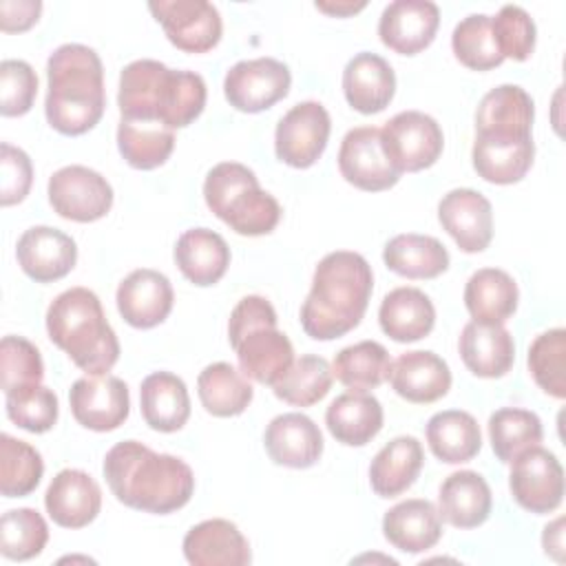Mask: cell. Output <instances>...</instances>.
Returning a JSON list of instances; mask_svg holds the SVG:
<instances>
[{
  "label": "cell",
  "instance_id": "816d5d0a",
  "mask_svg": "<svg viewBox=\"0 0 566 566\" xmlns=\"http://www.w3.org/2000/svg\"><path fill=\"white\" fill-rule=\"evenodd\" d=\"M33 184V166L29 155L22 148H15L7 142L0 146V203L13 206L20 203Z\"/></svg>",
  "mask_w": 566,
  "mask_h": 566
},
{
  "label": "cell",
  "instance_id": "6da1fadb",
  "mask_svg": "<svg viewBox=\"0 0 566 566\" xmlns=\"http://www.w3.org/2000/svg\"><path fill=\"white\" fill-rule=\"evenodd\" d=\"M102 471L111 493L122 504L144 513H175L195 493L192 469L181 458L157 453L137 440L111 447Z\"/></svg>",
  "mask_w": 566,
  "mask_h": 566
},
{
  "label": "cell",
  "instance_id": "ee69618b",
  "mask_svg": "<svg viewBox=\"0 0 566 566\" xmlns=\"http://www.w3.org/2000/svg\"><path fill=\"white\" fill-rule=\"evenodd\" d=\"M451 49L458 62L471 71H491L504 62L493 38L491 15L484 13H471L455 24Z\"/></svg>",
  "mask_w": 566,
  "mask_h": 566
},
{
  "label": "cell",
  "instance_id": "484cf974",
  "mask_svg": "<svg viewBox=\"0 0 566 566\" xmlns=\"http://www.w3.org/2000/svg\"><path fill=\"white\" fill-rule=\"evenodd\" d=\"M382 535L402 553H424L442 537V517L433 502L411 497L385 513Z\"/></svg>",
  "mask_w": 566,
  "mask_h": 566
},
{
  "label": "cell",
  "instance_id": "74e56055",
  "mask_svg": "<svg viewBox=\"0 0 566 566\" xmlns=\"http://www.w3.org/2000/svg\"><path fill=\"white\" fill-rule=\"evenodd\" d=\"M117 148L124 161L137 170H153L166 164L175 148V130L150 119H119Z\"/></svg>",
  "mask_w": 566,
  "mask_h": 566
},
{
  "label": "cell",
  "instance_id": "7a4b0ae2",
  "mask_svg": "<svg viewBox=\"0 0 566 566\" xmlns=\"http://www.w3.org/2000/svg\"><path fill=\"white\" fill-rule=\"evenodd\" d=\"M374 274L365 256L349 250L325 254L301 305V327L314 340H334L352 332L369 305Z\"/></svg>",
  "mask_w": 566,
  "mask_h": 566
},
{
  "label": "cell",
  "instance_id": "d6a6232c",
  "mask_svg": "<svg viewBox=\"0 0 566 566\" xmlns=\"http://www.w3.org/2000/svg\"><path fill=\"white\" fill-rule=\"evenodd\" d=\"M424 462L422 444L413 436L389 440L369 464V484L380 497L402 495L420 475Z\"/></svg>",
  "mask_w": 566,
  "mask_h": 566
},
{
  "label": "cell",
  "instance_id": "8992f818",
  "mask_svg": "<svg viewBox=\"0 0 566 566\" xmlns=\"http://www.w3.org/2000/svg\"><path fill=\"white\" fill-rule=\"evenodd\" d=\"M206 206L237 234H270L279 219V201L259 186L256 175L237 161H221L208 170L203 181Z\"/></svg>",
  "mask_w": 566,
  "mask_h": 566
},
{
  "label": "cell",
  "instance_id": "4316f807",
  "mask_svg": "<svg viewBox=\"0 0 566 566\" xmlns=\"http://www.w3.org/2000/svg\"><path fill=\"white\" fill-rule=\"evenodd\" d=\"M533 99L517 84H500L491 88L475 113V135L531 137Z\"/></svg>",
  "mask_w": 566,
  "mask_h": 566
},
{
  "label": "cell",
  "instance_id": "1f68e13d",
  "mask_svg": "<svg viewBox=\"0 0 566 566\" xmlns=\"http://www.w3.org/2000/svg\"><path fill=\"white\" fill-rule=\"evenodd\" d=\"M142 416L146 424L161 433L179 431L190 418V396L186 382L170 371H153L139 389Z\"/></svg>",
  "mask_w": 566,
  "mask_h": 566
},
{
  "label": "cell",
  "instance_id": "cb8c5ba5",
  "mask_svg": "<svg viewBox=\"0 0 566 566\" xmlns=\"http://www.w3.org/2000/svg\"><path fill=\"white\" fill-rule=\"evenodd\" d=\"M535 144L533 137L506 135H475L471 159L475 172L497 186L517 184L533 166Z\"/></svg>",
  "mask_w": 566,
  "mask_h": 566
},
{
  "label": "cell",
  "instance_id": "7dc6e473",
  "mask_svg": "<svg viewBox=\"0 0 566 566\" xmlns=\"http://www.w3.org/2000/svg\"><path fill=\"white\" fill-rule=\"evenodd\" d=\"M4 398L9 420L24 431L44 433L57 422V396L42 382L18 387Z\"/></svg>",
  "mask_w": 566,
  "mask_h": 566
},
{
  "label": "cell",
  "instance_id": "bcb514c9",
  "mask_svg": "<svg viewBox=\"0 0 566 566\" xmlns=\"http://www.w3.org/2000/svg\"><path fill=\"white\" fill-rule=\"evenodd\" d=\"M566 332L562 327L539 334L528 347V369L542 391L553 398L566 396Z\"/></svg>",
  "mask_w": 566,
  "mask_h": 566
},
{
  "label": "cell",
  "instance_id": "8d00e7d4",
  "mask_svg": "<svg viewBox=\"0 0 566 566\" xmlns=\"http://www.w3.org/2000/svg\"><path fill=\"white\" fill-rule=\"evenodd\" d=\"M385 265L405 279H436L449 268L447 248L429 234H396L385 243Z\"/></svg>",
  "mask_w": 566,
  "mask_h": 566
},
{
  "label": "cell",
  "instance_id": "f6af8a7d",
  "mask_svg": "<svg viewBox=\"0 0 566 566\" xmlns=\"http://www.w3.org/2000/svg\"><path fill=\"white\" fill-rule=\"evenodd\" d=\"M49 542V526L35 509H11L0 520V553L13 562L38 557Z\"/></svg>",
  "mask_w": 566,
  "mask_h": 566
},
{
  "label": "cell",
  "instance_id": "52a82bcc",
  "mask_svg": "<svg viewBox=\"0 0 566 566\" xmlns=\"http://www.w3.org/2000/svg\"><path fill=\"white\" fill-rule=\"evenodd\" d=\"M380 139L391 166L400 175L431 168L444 146L440 124L420 111H402L394 115L380 128Z\"/></svg>",
  "mask_w": 566,
  "mask_h": 566
},
{
  "label": "cell",
  "instance_id": "8fae6325",
  "mask_svg": "<svg viewBox=\"0 0 566 566\" xmlns=\"http://www.w3.org/2000/svg\"><path fill=\"white\" fill-rule=\"evenodd\" d=\"M292 84L290 69L274 57H254L237 62L223 80V93L230 106L241 113H261L281 102Z\"/></svg>",
  "mask_w": 566,
  "mask_h": 566
},
{
  "label": "cell",
  "instance_id": "836d02e7",
  "mask_svg": "<svg viewBox=\"0 0 566 566\" xmlns=\"http://www.w3.org/2000/svg\"><path fill=\"white\" fill-rule=\"evenodd\" d=\"M517 301V283L500 268H482L473 272L464 287V305L478 323L504 325L515 314Z\"/></svg>",
  "mask_w": 566,
  "mask_h": 566
},
{
  "label": "cell",
  "instance_id": "5bb4252c",
  "mask_svg": "<svg viewBox=\"0 0 566 566\" xmlns=\"http://www.w3.org/2000/svg\"><path fill=\"white\" fill-rule=\"evenodd\" d=\"M73 418L91 431H113L128 418L130 396L122 378L111 374L84 376L69 391Z\"/></svg>",
  "mask_w": 566,
  "mask_h": 566
},
{
  "label": "cell",
  "instance_id": "9f6ffc18",
  "mask_svg": "<svg viewBox=\"0 0 566 566\" xmlns=\"http://www.w3.org/2000/svg\"><path fill=\"white\" fill-rule=\"evenodd\" d=\"M365 4L367 2H316V9L323 13L336 15V18H345V15H352L360 9H365Z\"/></svg>",
  "mask_w": 566,
  "mask_h": 566
},
{
  "label": "cell",
  "instance_id": "603a6c76",
  "mask_svg": "<svg viewBox=\"0 0 566 566\" xmlns=\"http://www.w3.org/2000/svg\"><path fill=\"white\" fill-rule=\"evenodd\" d=\"M343 93L347 104L363 115L385 111L396 93L391 64L369 51L356 53L343 71Z\"/></svg>",
  "mask_w": 566,
  "mask_h": 566
},
{
  "label": "cell",
  "instance_id": "c3c4849f",
  "mask_svg": "<svg viewBox=\"0 0 566 566\" xmlns=\"http://www.w3.org/2000/svg\"><path fill=\"white\" fill-rule=\"evenodd\" d=\"M44 378V363L38 347L22 336H4L0 343V382L9 394L18 387L38 385Z\"/></svg>",
  "mask_w": 566,
  "mask_h": 566
},
{
  "label": "cell",
  "instance_id": "60d3db41",
  "mask_svg": "<svg viewBox=\"0 0 566 566\" xmlns=\"http://www.w3.org/2000/svg\"><path fill=\"white\" fill-rule=\"evenodd\" d=\"M489 438L497 460L511 464L520 453L542 442L544 429L537 413L520 407H502L489 418Z\"/></svg>",
  "mask_w": 566,
  "mask_h": 566
},
{
  "label": "cell",
  "instance_id": "db71d44e",
  "mask_svg": "<svg viewBox=\"0 0 566 566\" xmlns=\"http://www.w3.org/2000/svg\"><path fill=\"white\" fill-rule=\"evenodd\" d=\"M42 11L38 0H2L0 2V29L4 33H20L31 29Z\"/></svg>",
  "mask_w": 566,
  "mask_h": 566
},
{
  "label": "cell",
  "instance_id": "d590c367",
  "mask_svg": "<svg viewBox=\"0 0 566 566\" xmlns=\"http://www.w3.org/2000/svg\"><path fill=\"white\" fill-rule=\"evenodd\" d=\"M424 433L431 453L447 464L469 462L482 449V433L478 420L469 411H438L429 418Z\"/></svg>",
  "mask_w": 566,
  "mask_h": 566
},
{
  "label": "cell",
  "instance_id": "f5cc1de1",
  "mask_svg": "<svg viewBox=\"0 0 566 566\" xmlns=\"http://www.w3.org/2000/svg\"><path fill=\"white\" fill-rule=\"evenodd\" d=\"M276 321H279L276 312L265 296H256V294L243 296L234 305L230 321H228L230 345L234 347L254 327H276Z\"/></svg>",
  "mask_w": 566,
  "mask_h": 566
},
{
  "label": "cell",
  "instance_id": "5b68a950",
  "mask_svg": "<svg viewBox=\"0 0 566 566\" xmlns=\"http://www.w3.org/2000/svg\"><path fill=\"white\" fill-rule=\"evenodd\" d=\"M46 332L88 376L108 374L119 358V340L104 316L102 301L88 287L64 290L51 301Z\"/></svg>",
  "mask_w": 566,
  "mask_h": 566
},
{
  "label": "cell",
  "instance_id": "4dcf8cb0",
  "mask_svg": "<svg viewBox=\"0 0 566 566\" xmlns=\"http://www.w3.org/2000/svg\"><path fill=\"white\" fill-rule=\"evenodd\" d=\"M380 329L396 343H416L436 325V307L418 287L391 290L378 310Z\"/></svg>",
  "mask_w": 566,
  "mask_h": 566
},
{
  "label": "cell",
  "instance_id": "7c38bea8",
  "mask_svg": "<svg viewBox=\"0 0 566 566\" xmlns=\"http://www.w3.org/2000/svg\"><path fill=\"white\" fill-rule=\"evenodd\" d=\"M148 9L179 51L206 53L221 40V15L206 0H159L150 2Z\"/></svg>",
  "mask_w": 566,
  "mask_h": 566
},
{
  "label": "cell",
  "instance_id": "2e32d148",
  "mask_svg": "<svg viewBox=\"0 0 566 566\" xmlns=\"http://www.w3.org/2000/svg\"><path fill=\"white\" fill-rule=\"evenodd\" d=\"M438 24V4L429 0H396L382 9L378 35L391 51L400 55H416L433 42Z\"/></svg>",
  "mask_w": 566,
  "mask_h": 566
},
{
  "label": "cell",
  "instance_id": "f1b7e54d",
  "mask_svg": "<svg viewBox=\"0 0 566 566\" xmlns=\"http://www.w3.org/2000/svg\"><path fill=\"white\" fill-rule=\"evenodd\" d=\"M491 489L478 471H455L444 478L438 493V513L442 522L455 528H475L489 520Z\"/></svg>",
  "mask_w": 566,
  "mask_h": 566
},
{
  "label": "cell",
  "instance_id": "ba28073f",
  "mask_svg": "<svg viewBox=\"0 0 566 566\" xmlns=\"http://www.w3.org/2000/svg\"><path fill=\"white\" fill-rule=\"evenodd\" d=\"M509 486L513 500L528 513H553L564 500V469L544 447H531L511 462Z\"/></svg>",
  "mask_w": 566,
  "mask_h": 566
},
{
  "label": "cell",
  "instance_id": "4fadbf2b",
  "mask_svg": "<svg viewBox=\"0 0 566 566\" xmlns=\"http://www.w3.org/2000/svg\"><path fill=\"white\" fill-rule=\"evenodd\" d=\"M338 170L347 184L367 192L389 190L400 179V172L391 166L382 148L380 128L376 126H358L343 137Z\"/></svg>",
  "mask_w": 566,
  "mask_h": 566
},
{
  "label": "cell",
  "instance_id": "d4e9b609",
  "mask_svg": "<svg viewBox=\"0 0 566 566\" xmlns=\"http://www.w3.org/2000/svg\"><path fill=\"white\" fill-rule=\"evenodd\" d=\"M458 349L464 367L478 378H502L511 371L515 360L513 336L504 325L467 323Z\"/></svg>",
  "mask_w": 566,
  "mask_h": 566
},
{
  "label": "cell",
  "instance_id": "f907efd6",
  "mask_svg": "<svg viewBox=\"0 0 566 566\" xmlns=\"http://www.w3.org/2000/svg\"><path fill=\"white\" fill-rule=\"evenodd\" d=\"M38 95V75L24 60H2L0 64V113L20 117L31 111Z\"/></svg>",
  "mask_w": 566,
  "mask_h": 566
},
{
  "label": "cell",
  "instance_id": "3957f363",
  "mask_svg": "<svg viewBox=\"0 0 566 566\" xmlns=\"http://www.w3.org/2000/svg\"><path fill=\"white\" fill-rule=\"evenodd\" d=\"M117 106L126 119L184 128L206 106V82L192 71H175L157 60H135L122 69Z\"/></svg>",
  "mask_w": 566,
  "mask_h": 566
},
{
  "label": "cell",
  "instance_id": "ffe728a7",
  "mask_svg": "<svg viewBox=\"0 0 566 566\" xmlns=\"http://www.w3.org/2000/svg\"><path fill=\"white\" fill-rule=\"evenodd\" d=\"M44 506L57 526L84 528L102 509V491L86 471L62 469L44 493Z\"/></svg>",
  "mask_w": 566,
  "mask_h": 566
},
{
  "label": "cell",
  "instance_id": "f35d334b",
  "mask_svg": "<svg viewBox=\"0 0 566 566\" xmlns=\"http://www.w3.org/2000/svg\"><path fill=\"white\" fill-rule=\"evenodd\" d=\"M197 391L203 409L217 418H232L248 409L254 389L241 369L230 363H212L201 369Z\"/></svg>",
  "mask_w": 566,
  "mask_h": 566
},
{
  "label": "cell",
  "instance_id": "11a10c76",
  "mask_svg": "<svg viewBox=\"0 0 566 566\" xmlns=\"http://www.w3.org/2000/svg\"><path fill=\"white\" fill-rule=\"evenodd\" d=\"M562 528H564V517H557L555 522H551L544 528V535H542L544 553L557 562H564V531Z\"/></svg>",
  "mask_w": 566,
  "mask_h": 566
},
{
  "label": "cell",
  "instance_id": "7bdbcfd3",
  "mask_svg": "<svg viewBox=\"0 0 566 566\" xmlns=\"http://www.w3.org/2000/svg\"><path fill=\"white\" fill-rule=\"evenodd\" d=\"M44 473L38 449L9 433L0 436V491L4 497H24L35 491Z\"/></svg>",
  "mask_w": 566,
  "mask_h": 566
},
{
  "label": "cell",
  "instance_id": "d6986e66",
  "mask_svg": "<svg viewBox=\"0 0 566 566\" xmlns=\"http://www.w3.org/2000/svg\"><path fill=\"white\" fill-rule=\"evenodd\" d=\"M263 444L274 464L310 469L321 460L323 433L310 416L292 411L270 420L263 433Z\"/></svg>",
  "mask_w": 566,
  "mask_h": 566
},
{
  "label": "cell",
  "instance_id": "681fc988",
  "mask_svg": "<svg viewBox=\"0 0 566 566\" xmlns=\"http://www.w3.org/2000/svg\"><path fill=\"white\" fill-rule=\"evenodd\" d=\"M491 29L502 57L524 62L535 49V22L517 4H504L495 18H491Z\"/></svg>",
  "mask_w": 566,
  "mask_h": 566
},
{
  "label": "cell",
  "instance_id": "30bf717a",
  "mask_svg": "<svg viewBox=\"0 0 566 566\" xmlns=\"http://www.w3.org/2000/svg\"><path fill=\"white\" fill-rule=\"evenodd\" d=\"M329 130L332 119L321 102H298L276 124V157L292 168H310L323 155L329 139Z\"/></svg>",
  "mask_w": 566,
  "mask_h": 566
},
{
  "label": "cell",
  "instance_id": "ac0fdd59",
  "mask_svg": "<svg viewBox=\"0 0 566 566\" xmlns=\"http://www.w3.org/2000/svg\"><path fill=\"white\" fill-rule=\"evenodd\" d=\"M115 301L122 318L130 327L150 329L168 318L175 294L166 274L139 268L119 283Z\"/></svg>",
  "mask_w": 566,
  "mask_h": 566
},
{
  "label": "cell",
  "instance_id": "9a60e30c",
  "mask_svg": "<svg viewBox=\"0 0 566 566\" xmlns=\"http://www.w3.org/2000/svg\"><path fill=\"white\" fill-rule=\"evenodd\" d=\"M438 219L467 254L482 252L493 239L491 201L473 188L449 190L438 203Z\"/></svg>",
  "mask_w": 566,
  "mask_h": 566
},
{
  "label": "cell",
  "instance_id": "e0dca14e",
  "mask_svg": "<svg viewBox=\"0 0 566 566\" xmlns=\"http://www.w3.org/2000/svg\"><path fill=\"white\" fill-rule=\"evenodd\" d=\"M15 256L29 279L35 283H53L75 268L77 245L57 228L33 226L18 239Z\"/></svg>",
  "mask_w": 566,
  "mask_h": 566
},
{
  "label": "cell",
  "instance_id": "44dd1931",
  "mask_svg": "<svg viewBox=\"0 0 566 566\" xmlns=\"http://www.w3.org/2000/svg\"><path fill=\"white\" fill-rule=\"evenodd\" d=\"M387 380L407 402L429 405L447 396L451 389V369L438 354L413 349L391 360Z\"/></svg>",
  "mask_w": 566,
  "mask_h": 566
},
{
  "label": "cell",
  "instance_id": "ab89813d",
  "mask_svg": "<svg viewBox=\"0 0 566 566\" xmlns=\"http://www.w3.org/2000/svg\"><path fill=\"white\" fill-rule=\"evenodd\" d=\"M389 352L376 340H360L340 349L332 363L334 378L349 391H367L382 385L389 376Z\"/></svg>",
  "mask_w": 566,
  "mask_h": 566
},
{
  "label": "cell",
  "instance_id": "277c9868",
  "mask_svg": "<svg viewBox=\"0 0 566 566\" xmlns=\"http://www.w3.org/2000/svg\"><path fill=\"white\" fill-rule=\"evenodd\" d=\"M44 113L51 128L77 137L88 133L104 115V66L86 44H62L46 62Z\"/></svg>",
  "mask_w": 566,
  "mask_h": 566
},
{
  "label": "cell",
  "instance_id": "7402d4cb",
  "mask_svg": "<svg viewBox=\"0 0 566 566\" xmlns=\"http://www.w3.org/2000/svg\"><path fill=\"white\" fill-rule=\"evenodd\" d=\"M184 557L195 566H245L250 544L230 520L212 517L195 524L184 537Z\"/></svg>",
  "mask_w": 566,
  "mask_h": 566
},
{
  "label": "cell",
  "instance_id": "f546056e",
  "mask_svg": "<svg viewBox=\"0 0 566 566\" xmlns=\"http://www.w3.org/2000/svg\"><path fill=\"white\" fill-rule=\"evenodd\" d=\"M175 261L190 283L208 287L226 274L230 265V248L214 230L190 228L175 243Z\"/></svg>",
  "mask_w": 566,
  "mask_h": 566
},
{
  "label": "cell",
  "instance_id": "9c48e42d",
  "mask_svg": "<svg viewBox=\"0 0 566 566\" xmlns=\"http://www.w3.org/2000/svg\"><path fill=\"white\" fill-rule=\"evenodd\" d=\"M49 203L62 219L91 223L108 214L113 188L97 170L73 164L51 175Z\"/></svg>",
  "mask_w": 566,
  "mask_h": 566
},
{
  "label": "cell",
  "instance_id": "83f0119b",
  "mask_svg": "<svg viewBox=\"0 0 566 566\" xmlns=\"http://www.w3.org/2000/svg\"><path fill=\"white\" fill-rule=\"evenodd\" d=\"M232 349L237 352L241 374L270 387L294 363V347L276 327H254Z\"/></svg>",
  "mask_w": 566,
  "mask_h": 566
},
{
  "label": "cell",
  "instance_id": "b9f144b4",
  "mask_svg": "<svg viewBox=\"0 0 566 566\" xmlns=\"http://www.w3.org/2000/svg\"><path fill=\"white\" fill-rule=\"evenodd\" d=\"M332 365L323 356L305 354L296 358L290 369L272 385L279 400L294 407H312L332 389Z\"/></svg>",
  "mask_w": 566,
  "mask_h": 566
},
{
  "label": "cell",
  "instance_id": "e575fe53",
  "mask_svg": "<svg viewBox=\"0 0 566 566\" xmlns=\"http://www.w3.org/2000/svg\"><path fill=\"white\" fill-rule=\"evenodd\" d=\"M325 424L340 444L363 447L382 429V407L367 391H347L329 402Z\"/></svg>",
  "mask_w": 566,
  "mask_h": 566
}]
</instances>
